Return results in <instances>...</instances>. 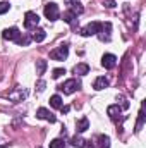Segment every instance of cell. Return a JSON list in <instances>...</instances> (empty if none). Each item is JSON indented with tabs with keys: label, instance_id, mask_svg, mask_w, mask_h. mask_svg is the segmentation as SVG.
<instances>
[{
	"label": "cell",
	"instance_id": "23",
	"mask_svg": "<svg viewBox=\"0 0 146 148\" xmlns=\"http://www.w3.org/2000/svg\"><path fill=\"white\" fill-rule=\"evenodd\" d=\"M9 9H10V5H9L7 2H0V14H5V12H9Z\"/></svg>",
	"mask_w": 146,
	"mask_h": 148
},
{
	"label": "cell",
	"instance_id": "14",
	"mask_svg": "<svg viewBox=\"0 0 146 148\" xmlns=\"http://www.w3.org/2000/svg\"><path fill=\"white\" fill-rule=\"evenodd\" d=\"M89 73V66L88 64H77L74 67V74H79V76H84V74Z\"/></svg>",
	"mask_w": 146,
	"mask_h": 148
},
{
	"label": "cell",
	"instance_id": "18",
	"mask_svg": "<svg viewBox=\"0 0 146 148\" xmlns=\"http://www.w3.org/2000/svg\"><path fill=\"white\" fill-rule=\"evenodd\" d=\"M46 71V60H36V74L41 76Z\"/></svg>",
	"mask_w": 146,
	"mask_h": 148
},
{
	"label": "cell",
	"instance_id": "7",
	"mask_svg": "<svg viewBox=\"0 0 146 148\" xmlns=\"http://www.w3.org/2000/svg\"><path fill=\"white\" fill-rule=\"evenodd\" d=\"M115 64H117V57H115L113 53H105V55L102 57V66H103L105 69H113Z\"/></svg>",
	"mask_w": 146,
	"mask_h": 148
},
{
	"label": "cell",
	"instance_id": "2",
	"mask_svg": "<svg viewBox=\"0 0 146 148\" xmlns=\"http://www.w3.org/2000/svg\"><path fill=\"white\" fill-rule=\"evenodd\" d=\"M59 88H60L65 95H72L74 91H77V90L81 88V83H79L77 79H67V81H65L64 84H60Z\"/></svg>",
	"mask_w": 146,
	"mask_h": 148
},
{
	"label": "cell",
	"instance_id": "12",
	"mask_svg": "<svg viewBox=\"0 0 146 148\" xmlns=\"http://www.w3.org/2000/svg\"><path fill=\"white\" fill-rule=\"evenodd\" d=\"M88 127H89V121H88L86 117H83V119H79V121L76 122V129H77V133H84Z\"/></svg>",
	"mask_w": 146,
	"mask_h": 148
},
{
	"label": "cell",
	"instance_id": "1",
	"mask_svg": "<svg viewBox=\"0 0 146 148\" xmlns=\"http://www.w3.org/2000/svg\"><path fill=\"white\" fill-rule=\"evenodd\" d=\"M59 16H60V12H59V5H57V3L50 2V3L45 5V17H46L48 21H57Z\"/></svg>",
	"mask_w": 146,
	"mask_h": 148
},
{
	"label": "cell",
	"instance_id": "24",
	"mask_svg": "<svg viewBox=\"0 0 146 148\" xmlns=\"http://www.w3.org/2000/svg\"><path fill=\"white\" fill-rule=\"evenodd\" d=\"M102 2H103L108 9H113V7H115V2H113V0H102Z\"/></svg>",
	"mask_w": 146,
	"mask_h": 148
},
{
	"label": "cell",
	"instance_id": "26",
	"mask_svg": "<svg viewBox=\"0 0 146 148\" xmlns=\"http://www.w3.org/2000/svg\"><path fill=\"white\" fill-rule=\"evenodd\" d=\"M71 110V109H69V107H64V105H62V107H60V112H62V114H67V112Z\"/></svg>",
	"mask_w": 146,
	"mask_h": 148
},
{
	"label": "cell",
	"instance_id": "16",
	"mask_svg": "<svg viewBox=\"0 0 146 148\" xmlns=\"http://www.w3.org/2000/svg\"><path fill=\"white\" fill-rule=\"evenodd\" d=\"M46 38V33H45V29H36L35 33H33V40L36 41V43H40V41H43Z\"/></svg>",
	"mask_w": 146,
	"mask_h": 148
},
{
	"label": "cell",
	"instance_id": "3",
	"mask_svg": "<svg viewBox=\"0 0 146 148\" xmlns=\"http://www.w3.org/2000/svg\"><path fill=\"white\" fill-rule=\"evenodd\" d=\"M67 55H69V47L67 45H60L59 48L50 52V59H53V60H65Z\"/></svg>",
	"mask_w": 146,
	"mask_h": 148
},
{
	"label": "cell",
	"instance_id": "9",
	"mask_svg": "<svg viewBox=\"0 0 146 148\" xmlns=\"http://www.w3.org/2000/svg\"><path fill=\"white\" fill-rule=\"evenodd\" d=\"M65 3L71 7V10H72L74 14H83V10H84L83 3L79 0H65Z\"/></svg>",
	"mask_w": 146,
	"mask_h": 148
},
{
	"label": "cell",
	"instance_id": "5",
	"mask_svg": "<svg viewBox=\"0 0 146 148\" xmlns=\"http://www.w3.org/2000/svg\"><path fill=\"white\" fill-rule=\"evenodd\" d=\"M100 28H102V23H96V21H93V23L86 24V26L81 29V35H83V36H93V35H98Z\"/></svg>",
	"mask_w": 146,
	"mask_h": 148
},
{
	"label": "cell",
	"instance_id": "20",
	"mask_svg": "<svg viewBox=\"0 0 146 148\" xmlns=\"http://www.w3.org/2000/svg\"><path fill=\"white\" fill-rule=\"evenodd\" d=\"M50 148H65V143H64V140L57 138V140H52L50 141Z\"/></svg>",
	"mask_w": 146,
	"mask_h": 148
},
{
	"label": "cell",
	"instance_id": "13",
	"mask_svg": "<svg viewBox=\"0 0 146 148\" xmlns=\"http://www.w3.org/2000/svg\"><path fill=\"white\" fill-rule=\"evenodd\" d=\"M76 19H77V14H74L72 10H65L64 12V21L71 26H76Z\"/></svg>",
	"mask_w": 146,
	"mask_h": 148
},
{
	"label": "cell",
	"instance_id": "21",
	"mask_svg": "<svg viewBox=\"0 0 146 148\" xmlns=\"http://www.w3.org/2000/svg\"><path fill=\"white\" fill-rule=\"evenodd\" d=\"M24 97H26V91H19V93H16V95H9V98L14 100V102H19V100L24 98Z\"/></svg>",
	"mask_w": 146,
	"mask_h": 148
},
{
	"label": "cell",
	"instance_id": "15",
	"mask_svg": "<svg viewBox=\"0 0 146 148\" xmlns=\"http://www.w3.org/2000/svg\"><path fill=\"white\" fill-rule=\"evenodd\" d=\"M98 148H110V138L108 136H105V134L98 136Z\"/></svg>",
	"mask_w": 146,
	"mask_h": 148
},
{
	"label": "cell",
	"instance_id": "19",
	"mask_svg": "<svg viewBox=\"0 0 146 148\" xmlns=\"http://www.w3.org/2000/svg\"><path fill=\"white\" fill-rule=\"evenodd\" d=\"M71 145L72 147H79V148H84L86 147V141L81 138V136H74L72 140H71Z\"/></svg>",
	"mask_w": 146,
	"mask_h": 148
},
{
	"label": "cell",
	"instance_id": "11",
	"mask_svg": "<svg viewBox=\"0 0 146 148\" xmlns=\"http://www.w3.org/2000/svg\"><path fill=\"white\" fill-rule=\"evenodd\" d=\"M108 86V79L107 77H103V76H100V77H96V81H95V84H93V88L95 90H105Z\"/></svg>",
	"mask_w": 146,
	"mask_h": 148
},
{
	"label": "cell",
	"instance_id": "25",
	"mask_svg": "<svg viewBox=\"0 0 146 148\" xmlns=\"http://www.w3.org/2000/svg\"><path fill=\"white\" fill-rule=\"evenodd\" d=\"M38 90H40V91L45 90V81H40V83H38Z\"/></svg>",
	"mask_w": 146,
	"mask_h": 148
},
{
	"label": "cell",
	"instance_id": "8",
	"mask_svg": "<svg viewBox=\"0 0 146 148\" xmlns=\"http://www.w3.org/2000/svg\"><path fill=\"white\" fill-rule=\"evenodd\" d=\"M36 117L38 119H45V121H48V122H55V121H57L52 112L48 110V109H43V107L36 110Z\"/></svg>",
	"mask_w": 146,
	"mask_h": 148
},
{
	"label": "cell",
	"instance_id": "6",
	"mask_svg": "<svg viewBox=\"0 0 146 148\" xmlns=\"http://www.w3.org/2000/svg\"><path fill=\"white\" fill-rule=\"evenodd\" d=\"M2 38L3 40H12V41H21V33H19V29L17 28H7V29H3V33H2Z\"/></svg>",
	"mask_w": 146,
	"mask_h": 148
},
{
	"label": "cell",
	"instance_id": "10",
	"mask_svg": "<svg viewBox=\"0 0 146 148\" xmlns=\"http://www.w3.org/2000/svg\"><path fill=\"white\" fill-rule=\"evenodd\" d=\"M120 112H122V107H119V105H110L107 109V114L110 115L112 121H119L120 119Z\"/></svg>",
	"mask_w": 146,
	"mask_h": 148
},
{
	"label": "cell",
	"instance_id": "22",
	"mask_svg": "<svg viewBox=\"0 0 146 148\" xmlns=\"http://www.w3.org/2000/svg\"><path fill=\"white\" fill-rule=\"evenodd\" d=\"M62 74H65V69H60V67H59V69H53L52 76H53V79H59Z\"/></svg>",
	"mask_w": 146,
	"mask_h": 148
},
{
	"label": "cell",
	"instance_id": "4",
	"mask_svg": "<svg viewBox=\"0 0 146 148\" xmlns=\"http://www.w3.org/2000/svg\"><path fill=\"white\" fill-rule=\"evenodd\" d=\"M38 23H40V17H38L36 12H26L24 14V28L26 29H33V28H36Z\"/></svg>",
	"mask_w": 146,
	"mask_h": 148
},
{
	"label": "cell",
	"instance_id": "17",
	"mask_svg": "<svg viewBox=\"0 0 146 148\" xmlns=\"http://www.w3.org/2000/svg\"><path fill=\"white\" fill-rule=\"evenodd\" d=\"M50 105H52L53 109H60V107H62V98H60L59 95H53V97L50 98Z\"/></svg>",
	"mask_w": 146,
	"mask_h": 148
}]
</instances>
